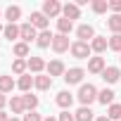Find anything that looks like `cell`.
<instances>
[{
  "label": "cell",
  "instance_id": "8fae6325",
  "mask_svg": "<svg viewBox=\"0 0 121 121\" xmlns=\"http://www.w3.org/2000/svg\"><path fill=\"white\" fill-rule=\"evenodd\" d=\"M31 24H33L38 31H48V24H50V22H48V17H45L43 12H33V14H31Z\"/></svg>",
  "mask_w": 121,
  "mask_h": 121
},
{
  "label": "cell",
  "instance_id": "d6986e66",
  "mask_svg": "<svg viewBox=\"0 0 121 121\" xmlns=\"http://www.w3.org/2000/svg\"><path fill=\"white\" fill-rule=\"evenodd\" d=\"M33 86H36L38 90H50V86H52V78H50V76H43V74H38V76H33Z\"/></svg>",
  "mask_w": 121,
  "mask_h": 121
},
{
  "label": "cell",
  "instance_id": "e575fe53",
  "mask_svg": "<svg viewBox=\"0 0 121 121\" xmlns=\"http://www.w3.org/2000/svg\"><path fill=\"white\" fill-rule=\"evenodd\" d=\"M109 10H112L114 14H119V12H121V0H112V3H109Z\"/></svg>",
  "mask_w": 121,
  "mask_h": 121
},
{
  "label": "cell",
  "instance_id": "d6a6232c",
  "mask_svg": "<svg viewBox=\"0 0 121 121\" xmlns=\"http://www.w3.org/2000/svg\"><path fill=\"white\" fill-rule=\"evenodd\" d=\"M57 121H76V116H74V114H71L69 109H64L62 114H59V116H57Z\"/></svg>",
  "mask_w": 121,
  "mask_h": 121
},
{
  "label": "cell",
  "instance_id": "1f68e13d",
  "mask_svg": "<svg viewBox=\"0 0 121 121\" xmlns=\"http://www.w3.org/2000/svg\"><path fill=\"white\" fill-rule=\"evenodd\" d=\"M109 50H114V52H121V33H114V36L109 38Z\"/></svg>",
  "mask_w": 121,
  "mask_h": 121
},
{
  "label": "cell",
  "instance_id": "f546056e",
  "mask_svg": "<svg viewBox=\"0 0 121 121\" xmlns=\"http://www.w3.org/2000/svg\"><path fill=\"white\" fill-rule=\"evenodd\" d=\"M109 10V0H93V12L95 14H104Z\"/></svg>",
  "mask_w": 121,
  "mask_h": 121
},
{
  "label": "cell",
  "instance_id": "7a4b0ae2",
  "mask_svg": "<svg viewBox=\"0 0 121 121\" xmlns=\"http://www.w3.org/2000/svg\"><path fill=\"white\" fill-rule=\"evenodd\" d=\"M19 38H22V43H31V40H36L38 38V29L31 24V22H26V24H22L19 26Z\"/></svg>",
  "mask_w": 121,
  "mask_h": 121
},
{
  "label": "cell",
  "instance_id": "4316f807",
  "mask_svg": "<svg viewBox=\"0 0 121 121\" xmlns=\"http://www.w3.org/2000/svg\"><path fill=\"white\" fill-rule=\"evenodd\" d=\"M17 86H19V90H24V93H29V90H31V86H33V76H29V74H24V76H19V81H17Z\"/></svg>",
  "mask_w": 121,
  "mask_h": 121
},
{
  "label": "cell",
  "instance_id": "f35d334b",
  "mask_svg": "<svg viewBox=\"0 0 121 121\" xmlns=\"http://www.w3.org/2000/svg\"><path fill=\"white\" fill-rule=\"evenodd\" d=\"M43 121H57V119H55V116H48V119H43Z\"/></svg>",
  "mask_w": 121,
  "mask_h": 121
},
{
  "label": "cell",
  "instance_id": "5b68a950",
  "mask_svg": "<svg viewBox=\"0 0 121 121\" xmlns=\"http://www.w3.org/2000/svg\"><path fill=\"white\" fill-rule=\"evenodd\" d=\"M43 14L50 19V17H59L62 14V5L57 3V0H45L43 3Z\"/></svg>",
  "mask_w": 121,
  "mask_h": 121
},
{
  "label": "cell",
  "instance_id": "8d00e7d4",
  "mask_svg": "<svg viewBox=\"0 0 121 121\" xmlns=\"http://www.w3.org/2000/svg\"><path fill=\"white\" fill-rule=\"evenodd\" d=\"M0 121H10V116H7L5 112H0Z\"/></svg>",
  "mask_w": 121,
  "mask_h": 121
},
{
  "label": "cell",
  "instance_id": "83f0119b",
  "mask_svg": "<svg viewBox=\"0 0 121 121\" xmlns=\"http://www.w3.org/2000/svg\"><path fill=\"white\" fill-rule=\"evenodd\" d=\"M26 69H29L26 59H14V62H12V71H14L17 76H24V74H26Z\"/></svg>",
  "mask_w": 121,
  "mask_h": 121
},
{
  "label": "cell",
  "instance_id": "ba28073f",
  "mask_svg": "<svg viewBox=\"0 0 121 121\" xmlns=\"http://www.w3.org/2000/svg\"><path fill=\"white\" fill-rule=\"evenodd\" d=\"M62 17H67V19H78L81 17V7L76 5V3H67V5H62Z\"/></svg>",
  "mask_w": 121,
  "mask_h": 121
},
{
  "label": "cell",
  "instance_id": "7402d4cb",
  "mask_svg": "<svg viewBox=\"0 0 121 121\" xmlns=\"http://www.w3.org/2000/svg\"><path fill=\"white\" fill-rule=\"evenodd\" d=\"M14 86H17V83H14L12 76H0V93H3V95H5V93H12Z\"/></svg>",
  "mask_w": 121,
  "mask_h": 121
},
{
  "label": "cell",
  "instance_id": "9c48e42d",
  "mask_svg": "<svg viewBox=\"0 0 121 121\" xmlns=\"http://www.w3.org/2000/svg\"><path fill=\"white\" fill-rule=\"evenodd\" d=\"M45 69H48V76H50V78H52V76H64V74H67L64 64L59 62V59H52V62H50Z\"/></svg>",
  "mask_w": 121,
  "mask_h": 121
},
{
  "label": "cell",
  "instance_id": "4dcf8cb0",
  "mask_svg": "<svg viewBox=\"0 0 121 121\" xmlns=\"http://www.w3.org/2000/svg\"><path fill=\"white\" fill-rule=\"evenodd\" d=\"M107 116H109L112 121H114V119H121V104H116V102H114V104H109V109H107Z\"/></svg>",
  "mask_w": 121,
  "mask_h": 121
},
{
  "label": "cell",
  "instance_id": "74e56055",
  "mask_svg": "<svg viewBox=\"0 0 121 121\" xmlns=\"http://www.w3.org/2000/svg\"><path fill=\"white\" fill-rule=\"evenodd\" d=\"M95 121H112V119H109V116H97Z\"/></svg>",
  "mask_w": 121,
  "mask_h": 121
},
{
  "label": "cell",
  "instance_id": "8992f818",
  "mask_svg": "<svg viewBox=\"0 0 121 121\" xmlns=\"http://www.w3.org/2000/svg\"><path fill=\"white\" fill-rule=\"evenodd\" d=\"M52 50H55V52H67V50H71L69 36H62V33H57V36L52 38Z\"/></svg>",
  "mask_w": 121,
  "mask_h": 121
},
{
  "label": "cell",
  "instance_id": "44dd1931",
  "mask_svg": "<svg viewBox=\"0 0 121 121\" xmlns=\"http://www.w3.org/2000/svg\"><path fill=\"white\" fill-rule=\"evenodd\" d=\"M114 95H116L114 90L104 88V90H100V93H97V102H102L104 107H107V104H114Z\"/></svg>",
  "mask_w": 121,
  "mask_h": 121
},
{
  "label": "cell",
  "instance_id": "30bf717a",
  "mask_svg": "<svg viewBox=\"0 0 121 121\" xmlns=\"http://www.w3.org/2000/svg\"><path fill=\"white\" fill-rule=\"evenodd\" d=\"M55 100H57V104H59V107H62V109H69V107L74 104V95H71L69 90H59Z\"/></svg>",
  "mask_w": 121,
  "mask_h": 121
},
{
  "label": "cell",
  "instance_id": "6da1fadb",
  "mask_svg": "<svg viewBox=\"0 0 121 121\" xmlns=\"http://www.w3.org/2000/svg\"><path fill=\"white\" fill-rule=\"evenodd\" d=\"M97 88L93 86V83H81V88H78V100H81V104L83 107H90L95 100H97Z\"/></svg>",
  "mask_w": 121,
  "mask_h": 121
},
{
  "label": "cell",
  "instance_id": "f1b7e54d",
  "mask_svg": "<svg viewBox=\"0 0 121 121\" xmlns=\"http://www.w3.org/2000/svg\"><path fill=\"white\" fill-rule=\"evenodd\" d=\"M22 97H24V107H26L29 112H36V107H38V97L31 95V93H26V95H22Z\"/></svg>",
  "mask_w": 121,
  "mask_h": 121
},
{
  "label": "cell",
  "instance_id": "e0dca14e",
  "mask_svg": "<svg viewBox=\"0 0 121 121\" xmlns=\"http://www.w3.org/2000/svg\"><path fill=\"white\" fill-rule=\"evenodd\" d=\"M19 17H22V7H19V5H10V7L5 10V19H7L10 24H17Z\"/></svg>",
  "mask_w": 121,
  "mask_h": 121
},
{
  "label": "cell",
  "instance_id": "4fadbf2b",
  "mask_svg": "<svg viewBox=\"0 0 121 121\" xmlns=\"http://www.w3.org/2000/svg\"><path fill=\"white\" fill-rule=\"evenodd\" d=\"M102 78H104V83H116V81L121 78L119 67H107V69L102 71Z\"/></svg>",
  "mask_w": 121,
  "mask_h": 121
},
{
  "label": "cell",
  "instance_id": "ab89813d",
  "mask_svg": "<svg viewBox=\"0 0 121 121\" xmlns=\"http://www.w3.org/2000/svg\"><path fill=\"white\" fill-rule=\"evenodd\" d=\"M10 121H19V119H14V116H10Z\"/></svg>",
  "mask_w": 121,
  "mask_h": 121
},
{
  "label": "cell",
  "instance_id": "5bb4252c",
  "mask_svg": "<svg viewBox=\"0 0 121 121\" xmlns=\"http://www.w3.org/2000/svg\"><path fill=\"white\" fill-rule=\"evenodd\" d=\"M57 31L62 33V36H69V33L74 31V22L67 19V17H59V19H57Z\"/></svg>",
  "mask_w": 121,
  "mask_h": 121
},
{
  "label": "cell",
  "instance_id": "d4e9b609",
  "mask_svg": "<svg viewBox=\"0 0 121 121\" xmlns=\"http://www.w3.org/2000/svg\"><path fill=\"white\" fill-rule=\"evenodd\" d=\"M3 33H5L7 40H17V38H19V26H17V24H7V26L3 29Z\"/></svg>",
  "mask_w": 121,
  "mask_h": 121
},
{
  "label": "cell",
  "instance_id": "ffe728a7",
  "mask_svg": "<svg viewBox=\"0 0 121 121\" xmlns=\"http://www.w3.org/2000/svg\"><path fill=\"white\" fill-rule=\"evenodd\" d=\"M10 109H12V114H24V112H26L24 97H22V95H14V97L10 100Z\"/></svg>",
  "mask_w": 121,
  "mask_h": 121
},
{
  "label": "cell",
  "instance_id": "277c9868",
  "mask_svg": "<svg viewBox=\"0 0 121 121\" xmlns=\"http://www.w3.org/2000/svg\"><path fill=\"white\" fill-rule=\"evenodd\" d=\"M83 76H86V71H83L81 67H71V69H67L64 81H67L69 86H76V83H81V81H83Z\"/></svg>",
  "mask_w": 121,
  "mask_h": 121
},
{
  "label": "cell",
  "instance_id": "603a6c76",
  "mask_svg": "<svg viewBox=\"0 0 121 121\" xmlns=\"http://www.w3.org/2000/svg\"><path fill=\"white\" fill-rule=\"evenodd\" d=\"M107 29L112 33H121V14H112L107 19Z\"/></svg>",
  "mask_w": 121,
  "mask_h": 121
},
{
  "label": "cell",
  "instance_id": "9a60e30c",
  "mask_svg": "<svg viewBox=\"0 0 121 121\" xmlns=\"http://www.w3.org/2000/svg\"><path fill=\"white\" fill-rule=\"evenodd\" d=\"M107 48H109V40L102 38V36H95V38L90 40V50H93V52H104Z\"/></svg>",
  "mask_w": 121,
  "mask_h": 121
},
{
  "label": "cell",
  "instance_id": "836d02e7",
  "mask_svg": "<svg viewBox=\"0 0 121 121\" xmlns=\"http://www.w3.org/2000/svg\"><path fill=\"white\" fill-rule=\"evenodd\" d=\"M22 121H43V119H40V114L29 112V114H24V119H22Z\"/></svg>",
  "mask_w": 121,
  "mask_h": 121
},
{
  "label": "cell",
  "instance_id": "484cf974",
  "mask_svg": "<svg viewBox=\"0 0 121 121\" xmlns=\"http://www.w3.org/2000/svg\"><path fill=\"white\" fill-rule=\"evenodd\" d=\"M12 52L17 55V59H24V57H29V45L26 43H14V48H12Z\"/></svg>",
  "mask_w": 121,
  "mask_h": 121
},
{
  "label": "cell",
  "instance_id": "ac0fdd59",
  "mask_svg": "<svg viewBox=\"0 0 121 121\" xmlns=\"http://www.w3.org/2000/svg\"><path fill=\"white\" fill-rule=\"evenodd\" d=\"M52 38H55V36H52L50 31H38L36 45H38V48H50V45H52Z\"/></svg>",
  "mask_w": 121,
  "mask_h": 121
},
{
  "label": "cell",
  "instance_id": "cb8c5ba5",
  "mask_svg": "<svg viewBox=\"0 0 121 121\" xmlns=\"http://www.w3.org/2000/svg\"><path fill=\"white\" fill-rule=\"evenodd\" d=\"M74 116H76V121H95V116H93V109H90V107H81Z\"/></svg>",
  "mask_w": 121,
  "mask_h": 121
},
{
  "label": "cell",
  "instance_id": "52a82bcc",
  "mask_svg": "<svg viewBox=\"0 0 121 121\" xmlns=\"http://www.w3.org/2000/svg\"><path fill=\"white\" fill-rule=\"evenodd\" d=\"M76 36H78V40H81V43H88V40H93V38H95V29H93L90 24H81V26L76 29Z\"/></svg>",
  "mask_w": 121,
  "mask_h": 121
},
{
  "label": "cell",
  "instance_id": "3957f363",
  "mask_svg": "<svg viewBox=\"0 0 121 121\" xmlns=\"http://www.w3.org/2000/svg\"><path fill=\"white\" fill-rule=\"evenodd\" d=\"M90 43H81V40H74L71 43V55L76 59H90Z\"/></svg>",
  "mask_w": 121,
  "mask_h": 121
},
{
  "label": "cell",
  "instance_id": "d590c367",
  "mask_svg": "<svg viewBox=\"0 0 121 121\" xmlns=\"http://www.w3.org/2000/svg\"><path fill=\"white\" fill-rule=\"evenodd\" d=\"M5 104H7V97H5L3 93H0V112H3V107H5Z\"/></svg>",
  "mask_w": 121,
  "mask_h": 121
},
{
  "label": "cell",
  "instance_id": "7c38bea8",
  "mask_svg": "<svg viewBox=\"0 0 121 121\" xmlns=\"http://www.w3.org/2000/svg\"><path fill=\"white\" fill-rule=\"evenodd\" d=\"M107 67H104V59L102 57H90L88 59V71L90 74H102Z\"/></svg>",
  "mask_w": 121,
  "mask_h": 121
},
{
  "label": "cell",
  "instance_id": "2e32d148",
  "mask_svg": "<svg viewBox=\"0 0 121 121\" xmlns=\"http://www.w3.org/2000/svg\"><path fill=\"white\" fill-rule=\"evenodd\" d=\"M26 64H29V71H33L36 76L45 69V62H43L40 57H29V59H26Z\"/></svg>",
  "mask_w": 121,
  "mask_h": 121
}]
</instances>
